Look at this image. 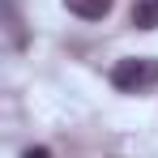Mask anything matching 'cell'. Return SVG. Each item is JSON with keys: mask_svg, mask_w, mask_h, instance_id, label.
<instances>
[{"mask_svg": "<svg viewBox=\"0 0 158 158\" xmlns=\"http://www.w3.org/2000/svg\"><path fill=\"white\" fill-rule=\"evenodd\" d=\"M132 26L158 30V0H132Z\"/></svg>", "mask_w": 158, "mask_h": 158, "instance_id": "cell-3", "label": "cell"}, {"mask_svg": "<svg viewBox=\"0 0 158 158\" xmlns=\"http://www.w3.org/2000/svg\"><path fill=\"white\" fill-rule=\"evenodd\" d=\"M22 158H52V150H43V145H30Z\"/></svg>", "mask_w": 158, "mask_h": 158, "instance_id": "cell-4", "label": "cell"}, {"mask_svg": "<svg viewBox=\"0 0 158 158\" xmlns=\"http://www.w3.org/2000/svg\"><path fill=\"white\" fill-rule=\"evenodd\" d=\"M154 81H158V60L154 56H128V60H120L111 69V85L124 90V94H141Z\"/></svg>", "mask_w": 158, "mask_h": 158, "instance_id": "cell-1", "label": "cell"}, {"mask_svg": "<svg viewBox=\"0 0 158 158\" xmlns=\"http://www.w3.org/2000/svg\"><path fill=\"white\" fill-rule=\"evenodd\" d=\"M111 4H115V0H64V9L77 13L81 22H103L107 13H111Z\"/></svg>", "mask_w": 158, "mask_h": 158, "instance_id": "cell-2", "label": "cell"}]
</instances>
